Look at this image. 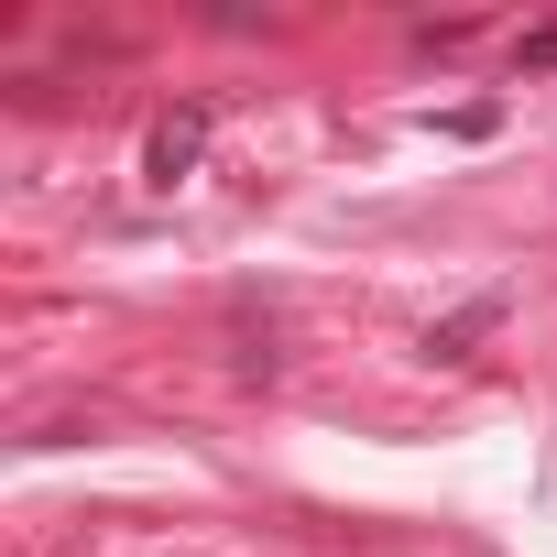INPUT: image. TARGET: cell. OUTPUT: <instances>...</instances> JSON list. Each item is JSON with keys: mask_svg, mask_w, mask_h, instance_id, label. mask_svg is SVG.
Instances as JSON below:
<instances>
[{"mask_svg": "<svg viewBox=\"0 0 557 557\" xmlns=\"http://www.w3.org/2000/svg\"><path fill=\"white\" fill-rule=\"evenodd\" d=\"M197 164H208V99H175V110L153 121V143H143V175H153V186H186Z\"/></svg>", "mask_w": 557, "mask_h": 557, "instance_id": "cell-1", "label": "cell"}, {"mask_svg": "<svg viewBox=\"0 0 557 557\" xmlns=\"http://www.w3.org/2000/svg\"><path fill=\"white\" fill-rule=\"evenodd\" d=\"M492 329H503V296H470L459 318H437V329H426V350H437V361H470Z\"/></svg>", "mask_w": 557, "mask_h": 557, "instance_id": "cell-2", "label": "cell"}, {"mask_svg": "<svg viewBox=\"0 0 557 557\" xmlns=\"http://www.w3.org/2000/svg\"><path fill=\"white\" fill-rule=\"evenodd\" d=\"M513 66H557V23H546V34H524V45H513Z\"/></svg>", "mask_w": 557, "mask_h": 557, "instance_id": "cell-3", "label": "cell"}]
</instances>
